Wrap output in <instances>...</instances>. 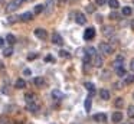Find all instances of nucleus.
Here are the masks:
<instances>
[{
    "label": "nucleus",
    "instance_id": "1",
    "mask_svg": "<svg viewBox=\"0 0 134 124\" xmlns=\"http://www.w3.org/2000/svg\"><path fill=\"white\" fill-rule=\"evenodd\" d=\"M22 3H23V0H12V2H9L7 6H6V12L7 13H12V12L18 10V9L20 7Z\"/></svg>",
    "mask_w": 134,
    "mask_h": 124
},
{
    "label": "nucleus",
    "instance_id": "2",
    "mask_svg": "<svg viewBox=\"0 0 134 124\" xmlns=\"http://www.w3.org/2000/svg\"><path fill=\"white\" fill-rule=\"evenodd\" d=\"M99 51H101L102 53H105V55H111L114 52V48L110 45V43L102 42V43H99Z\"/></svg>",
    "mask_w": 134,
    "mask_h": 124
},
{
    "label": "nucleus",
    "instance_id": "3",
    "mask_svg": "<svg viewBox=\"0 0 134 124\" xmlns=\"http://www.w3.org/2000/svg\"><path fill=\"white\" fill-rule=\"evenodd\" d=\"M35 36L38 37V39L45 40V39L48 37V32L45 30L43 28H36V29H35Z\"/></svg>",
    "mask_w": 134,
    "mask_h": 124
},
{
    "label": "nucleus",
    "instance_id": "4",
    "mask_svg": "<svg viewBox=\"0 0 134 124\" xmlns=\"http://www.w3.org/2000/svg\"><path fill=\"white\" fill-rule=\"evenodd\" d=\"M95 37V29L94 28H88L87 30L84 32V39L85 40H91Z\"/></svg>",
    "mask_w": 134,
    "mask_h": 124
},
{
    "label": "nucleus",
    "instance_id": "5",
    "mask_svg": "<svg viewBox=\"0 0 134 124\" xmlns=\"http://www.w3.org/2000/svg\"><path fill=\"white\" fill-rule=\"evenodd\" d=\"M75 22L78 23V25H85V23H87V17H85V14L81 13V12H76L75 13Z\"/></svg>",
    "mask_w": 134,
    "mask_h": 124
},
{
    "label": "nucleus",
    "instance_id": "6",
    "mask_svg": "<svg viewBox=\"0 0 134 124\" xmlns=\"http://www.w3.org/2000/svg\"><path fill=\"white\" fill-rule=\"evenodd\" d=\"M102 35H104L105 37L114 36V28L113 26H104V28H102Z\"/></svg>",
    "mask_w": 134,
    "mask_h": 124
},
{
    "label": "nucleus",
    "instance_id": "7",
    "mask_svg": "<svg viewBox=\"0 0 134 124\" xmlns=\"http://www.w3.org/2000/svg\"><path fill=\"white\" fill-rule=\"evenodd\" d=\"M52 43H55V45H59V46L64 43V39H62V36L58 33V32H53V35H52Z\"/></svg>",
    "mask_w": 134,
    "mask_h": 124
},
{
    "label": "nucleus",
    "instance_id": "8",
    "mask_svg": "<svg viewBox=\"0 0 134 124\" xmlns=\"http://www.w3.org/2000/svg\"><path fill=\"white\" fill-rule=\"evenodd\" d=\"M19 19H20L22 22H30V20L33 19V13H30V12H25V13H22L20 16H19Z\"/></svg>",
    "mask_w": 134,
    "mask_h": 124
},
{
    "label": "nucleus",
    "instance_id": "9",
    "mask_svg": "<svg viewBox=\"0 0 134 124\" xmlns=\"http://www.w3.org/2000/svg\"><path fill=\"white\" fill-rule=\"evenodd\" d=\"M25 100H26V104L36 103V94H33V92H26V95H25Z\"/></svg>",
    "mask_w": 134,
    "mask_h": 124
},
{
    "label": "nucleus",
    "instance_id": "10",
    "mask_svg": "<svg viewBox=\"0 0 134 124\" xmlns=\"http://www.w3.org/2000/svg\"><path fill=\"white\" fill-rule=\"evenodd\" d=\"M94 120H95L97 123H107V115H105L104 112H98V114L94 115Z\"/></svg>",
    "mask_w": 134,
    "mask_h": 124
},
{
    "label": "nucleus",
    "instance_id": "11",
    "mask_svg": "<svg viewBox=\"0 0 134 124\" xmlns=\"http://www.w3.org/2000/svg\"><path fill=\"white\" fill-rule=\"evenodd\" d=\"M51 95H52V98H53V100H56V101H61L62 98H64V94H62L59 89H53V91L51 92Z\"/></svg>",
    "mask_w": 134,
    "mask_h": 124
},
{
    "label": "nucleus",
    "instance_id": "12",
    "mask_svg": "<svg viewBox=\"0 0 134 124\" xmlns=\"http://www.w3.org/2000/svg\"><path fill=\"white\" fill-rule=\"evenodd\" d=\"M26 110L30 112H38L39 111V105L36 103H32V104H26Z\"/></svg>",
    "mask_w": 134,
    "mask_h": 124
},
{
    "label": "nucleus",
    "instance_id": "13",
    "mask_svg": "<svg viewBox=\"0 0 134 124\" xmlns=\"http://www.w3.org/2000/svg\"><path fill=\"white\" fill-rule=\"evenodd\" d=\"M92 58H94V66H97V68H99V66H102V58L99 56L98 53H95Z\"/></svg>",
    "mask_w": 134,
    "mask_h": 124
},
{
    "label": "nucleus",
    "instance_id": "14",
    "mask_svg": "<svg viewBox=\"0 0 134 124\" xmlns=\"http://www.w3.org/2000/svg\"><path fill=\"white\" fill-rule=\"evenodd\" d=\"M15 87H16L18 89H23V88H26V81L22 79V78H19V79L15 82Z\"/></svg>",
    "mask_w": 134,
    "mask_h": 124
},
{
    "label": "nucleus",
    "instance_id": "15",
    "mask_svg": "<svg viewBox=\"0 0 134 124\" xmlns=\"http://www.w3.org/2000/svg\"><path fill=\"white\" fill-rule=\"evenodd\" d=\"M113 121L114 123H120V121H122V112H120V111H115L113 114Z\"/></svg>",
    "mask_w": 134,
    "mask_h": 124
},
{
    "label": "nucleus",
    "instance_id": "16",
    "mask_svg": "<svg viewBox=\"0 0 134 124\" xmlns=\"http://www.w3.org/2000/svg\"><path fill=\"white\" fill-rule=\"evenodd\" d=\"M99 97H101L102 100H110V91L105 89V88L99 89Z\"/></svg>",
    "mask_w": 134,
    "mask_h": 124
},
{
    "label": "nucleus",
    "instance_id": "17",
    "mask_svg": "<svg viewBox=\"0 0 134 124\" xmlns=\"http://www.w3.org/2000/svg\"><path fill=\"white\" fill-rule=\"evenodd\" d=\"M122 61H124V58H122V56H118V58H117V59L115 61H114V63H113V65H114V68H121V66H122Z\"/></svg>",
    "mask_w": 134,
    "mask_h": 124
},
{
    "label": "nucleus",
    "instance_id": "18",
    "mask_svg": "<svg viewBox=\"0 0 134 124\" xmlns=\"http://www.w3.org/2000/svg\"><path fill=\"white\" fill-rule=\"evenodd\" d=\"M4 40H6V42L9 43L10 46H12V45H15V43H16V37L13 36L12 33H9V35H7V36H6V39H4Z\"/></svg>",
    "mask_w": 134,
    "mask_h": 124
},
{
    "label": "nucleus",
    "instance_id": "19",
    "mask_svg": "<svg viewBox=\"0 0 134 124\" xmlns=\"http://www.w3.org/2000/svg\"><path fill=\"white\" fill-rule=\"evenodd\" d=\"M45 6H48V7H46V9H43V10L46 12V13H51V12H52V7H53V0H48Z\"/></svg>",
    "mask_w": 134,
    "mask_h": 124
},
{
    "label": "nucleus",
    "instance_id": "20",
    "mask_svg": "<svg viewBox=\"0 0 134 124\" xmlns=\"http://www.w3.org/2000/svg\"><path fill=\"white\" fill-rule=\"evenodd\" d=\"M33 82H35L36 87H42L45 84V81H43V78H42V77H36L35 79H33Z\"/></svg>",
    "mask_w": 134,
    "mask_h": 124
},
{
    "label": "nucleus",
    "instance_id": "21",
    "mask_svg": "<svg viewBox=\"0 0 134 124\" xmlns=\"http://www.w3.org/2000/svg\"><path fill=\"white\" fill-rule=\"evenodd\" d=\"M131 13H133V9L131 7H128V6L122 7V14H124V16H131Z\"/></svg>",
    "mask_w": 134,
    "mask_h": 124
},
{
    "label": "nucleus",
    "instance_id": "22",
    "mask_svg": "<svg viewBox=\"0 0 134 124\" xmlns=\"http://www.w3.org/2000/svg\"><path fill=\"white\" fill-rule=\"evenodd\" d=\"M108 4H110V7H113V9H118L120 7L118 0H108Z\"/></svg>",
    "mask_w": 134,
    "mask_h": 124
},
{
    "label": "nucleus",
    "instance_id": "23",
    "mask_svg": "<svg viewBox=\"0 0 134 124\" xmlns=\"http://www.w3.org/2000/svg\"><path fill=\"white\" fill-rule=\"evenodd\" d=\"M85 88H87L91 94H94V92H95V87H94V84H91V82H85Z\"/></svg>",
    "mask_w": 134,
    "mask_h": 124
},
{
    "label": "nucleus",
    "instance_id": "24",
    "mask_svg": "<svg viewBox=\"0 0 134 124\" xmlns=\"http://www.w3.org/2000/svg\"><path fill=\"white\" fill-rule=\"evenodd\" d=\"M120 17H121V14H120V13H117V12H110V19L120 20Z\"/></svg>",
    "mask_w": 134,
    "mask_h": 124
},
{
    "label": "nucleus",
    "instance_id": "25",
    "mask_svg": "<svg viewBox=\"0 0 134 124\" xmlns=\"http://www.w3.org/2000/svg\"><path fill=\"white\" fill-rule=\"evenodd\" d=\"M43 9H45V6L43 4H36L35 6V14H39V13H42V12H43Z\"/></svg>",
    "mask_w": 134,
    "mask_h": 124
},
{
    "label": "nucleus",
    "instance_id": "26",
    "mask_svg": "<svg viewBox=\"0 0 134 124\" xmlns=\"http://www.w3.org/2000/svg\"><path fill=\"white\" fill-rule=\"evenodd\" d=\"M134 82V75H128L125 77V81H124V85H130V84Z\"/></svg>",
    "mask_w": 134,
    "mask_h": 124
},
{
    "label": "nucleus",
    "instance_id": "27",
    "mask_svg": "<svg viewBox=\"0 0 134 124\" xmlns=\"http://www.w3.org/2000/svg\"><path fill=\"white\" fill-rule=\"evenodd\" d=\"M12 53H13V48H12V46H9V48H4V49H3V55H4V56H10Z\"/></svg>",
    "mask_w": 134,
    "mask_h": 124
},
{
    "label": "nucleus",
    "instance_id": "28",
    "mask_svg": "<svg viewBox=\"0 0 134 124\" xmlns=\"http://www.w3.org/2000/svg\"><path fill=\"white\" fill-rule=\"evenodd\" d=\"M122 105H124V100L118 97V98H117V100H115V107H117V108H121Z\"/></svg>",
    "mask_w": 134,
    "mask_h": 124
},
{
    "label": "nucleus",
    "instance_id": "29",
    "mask_svg": "<svg viewBox=\"0 0 134 124\" xmlns=\"http://www.w3.org/2000/svg\"><path fill=\"white\" fill-rule=\"evenodd\" d=\"M87 53H88V56H91V58H92L94 55L97 53V49H95V48H91V46H90V48L87 49Z\"/></svg>",
    "mask_w": 134,
    "mask_h": 124
},
{
    "label": "nucleus",
    "instance_id": "30",
    "mask_svg": "<svg viewBox=\"0 0 134 124\" xmlns=\"http://www.w3.org/2000/svg\"><path fill=\"white\" fill-rule=\"evenodd\" d=\"M115 72H117V75H118V77H125V69L122 68V66H121V68H117Z\"/></svg>",
    "mask_w": 134,
    "mask_h": 124
},
{
    "label": "nucleus",
    "instance_id": "31",
    "mask_svg": "<svg viewBox=\"0 0 134 124\" xmlns=\"http://www.w3.org/2000/svg\"><path fill=\"white\" fill-rule=\"evenodd\" d=\"M85 10H87L88 13H94V12H95V7H94V4H91V3H90V4L85 6Z\"/></svg>",
    "mask_w": 134,
    "mask_h": 124
},
{
    "label": "nucleus",
    "instance_id": "32",
    "mask_svg": "<svg viewBox=\"0 0 134 124\" xmlns=\"http://www.w3.org/2000/svg\"><path fill=\"white\" fill-rule=\"evenodd\" d=\"M59 56H61V58H69L71 55H69V52H68V51H64V49H62V51H59Z\"/></svg>",
    "mask_w": 134,
    "mask_h": 124
},
{
    "label": "nucleus",
    "instance_id": "33",
    "mask_svg": "<svg viewBox=\"0 0 134 124\" xmlns=\"http://www.w3.org/2000/svg\"><path fill=\"white\" fill-rule=\"evenodd\" d=\"M85 110H87V111L91 110V97H88L87 100H85Z\"/></svg>",
    "mask_w": 134,
    "mask_h": 124
},
{
    "label": "nucleus",
    "instance_id": "34",
    "mask_svg": "<svg viewBox=\"0 0 134 124\" xmlns=\"http://www.w3.org/2000/svg\"><path fill=\"white\" fill-rule=\"evenodd\" d=\"M128 117H130V118H134V105H130V107H128Z\"/></svg>",
    "mask_w": 134,
    "mask_h": 124
},
{
    "label": "nucleus",
    "instance_id": "35",
    "mask_svg": "<svg viewBox=\"0 0 134 124\" xmlns=\"http://www.w3.org/2000/svg\"><path fill=\"white\" fill-rule=\"evenodd\" d=\"M18 20H19L18 16H10L9 19H7V22H9V23H15V22H18Z\"/></svg>",
    "mask_w": 134,
    "mask_h": 124
},
{
    "label": "nucleus",
    "instance_id": "36",
    "mask_svg": "<svg viewBox=\"0 0 134 124\" xmlns=\"http://www.w3.org/2000/svg\"><path fill=\"white\" fill-rule=\"evenodd\" d=\"M0 124H7V117L0 114Z\"/></svg>",
    "mask_w": 134,
    "mask_h": 124
},
{
    "label": "nucleus",
    "instance_id": "37",
    "mask_svg": "<svg viewBox=\"0 0 134 124\" xmlns=\"http://www.w3.org/2000/svg\"><path fill=\"white\" fill-rule=\"evenodd\" d=\"M38 58V53H30V55H27V59L29 61H33V59H36Z\"/></svg>",
    "mask_w": 134,
    "mask_h": 124
},
{
    "label": "nucleus",
    "instance_id": "38",
    "mask_svg": "<svg viewBox=\"0 0 134 124\" xmlns=\"http://www.w3.org/2000/svg\"><path fill=\"white\" fill-rule=\"evenodd\" d=\"M114 87H115V89H122L121 87H124V84H122V82H115V84H114Z\"/></svg>",
    "mask_w": 134,
    "mask_h": 124
},
{
    "label": "nucleus",
    "instance_id": "39",
    "mask_svg": "<svg viewBox=\"0 0 134 124\" xmlns=\"http://www.w3.org/2000/svg\"><path fill=\"white\" fill-rule=\"evenodd\" d=\"M95 20H97V23H102V16H101V14H97Z\"/></svg>",
    "mask_w": 134,
    "mask_h": 124
},
{
    "label": "nucleus",
    "instance_id": "40",
    "mask_svg": "<svg viewBox=\"0 0 134 124\" xmlns=\"http://www.w3.org/2000/svg\"><path fill=\"white\" fill-rule=\"evenodd\" d=\"M105 2H107V0H95V3H97L98 6H104Z\"/></svg>",
    "mask_w": 134,
    "mask_h": 124
},
{
    "label": "nucleus",
    "instance_id": "41",
    "mask_svg": "<svg viewBox=\"0 0 134 124\" xmlns=\"http://www.w3.org/2000/svg\"><path fill=\"white\" fill-rule=\"evenodd\" d=\"M45 61H46V62H53L55 59H53V56H51V55H48V56L45 58Z\"/></svg>",
    "mask_w": 134,
    "mask_h": 124
},
{
    "label": "nucleus",
    "instance_id": "42",
    "mask_svg": "<svg viewBox=\"0 0 134 124\" xmlns=\"http://www.w3.org/2000/svg\"><path fill=\"white\" fill-rule=\"evenodd\" d=\"M68 2H69V0H58V4L59 6H64V4H66Z\"/></svg>",
    "mask_w": 134,
    "mask_h": 124
},
{
    "label": "nucleus",
    "instance_id": "43",
    "mask_svg": "<svg viewBox=\"0 0 134 124\" xmlns=\"http://www.w3.org/2000/svg\"><path fill=\"white\" fill-rule=\"evenodd\" d=\"M4 42H6V40H4L3 37H0V48H3L4 46Z\"/></svg>",
    "mask_w": 134,
    "mask_h": 124
},
{
    "label": "nucleus",
    "instance_id": "44",
    "mask_svg": "<svg viewBox=\"0 0 134 124\" xmlns=\"http://www.w3.org/2000/svg\"><path fill=\"white\" fill-rule=\"evenodd\" d=\"M130 69L134 71V59H131V62H130Z\"/></svg>",
    "mask_w": 134,
    "mask_h": 124
},
{
    "label": "nucleus",
    "instance_id": "45",
    "mask_svg": "<svg viewBox=\"0 0 134 124\" xmlns=\"http://www.w3.org/2000/svg\"><path fill=\"white\" fill-rule=\"evenodd\" d=\"M23 75H30V69H25V71H23Z\"/></svg>",
    "mask_w": 134,
    "mask_h": 124
},
{
    "label": "nucleus",
    "instance_id": "46",
    "mask_svg": "<svg viewBox=\"0 0 134 124\" xmlns=\"http://www.w3.org/2000/svg\"><path fill=\"white\" fill-rule=\"evenodd\" d=\"M3 68H4V63L2 62V61H0V69H3Z\"/></svg>",
    "mask_w": 134,
    "mask_h": 124
},
{
    "label": "nucleus",
    "instance_id": "47",
    "mask_svg": "<svg viewBox=\"0 0 134 124\" xmlns=\"http://www.w3.org/2000/svg\"><path fill=\"white\" fill-rule=\"evenodd\" d=\"M4 2V0H0V4H2V3H3Z\"/></svg>",
    "mask_w": 134,
    "mask_h": 124
},
{
    "label": "nucleus",
    "instance_id": "48",
    "mask_svg": "<svg viewBox=\"0 0 134 124\" xmlns=\"http://www.w3.org/2000/svg\"><path fill=\"white\" fill-rule=\"evenodd\" d=\"M133 97H134V94H133Z\"/></svg>",
    "mask_w": 134,
    "mask_h": 124
}]
</instances>
